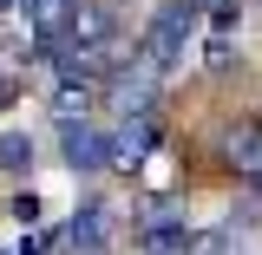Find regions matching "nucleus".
<instances>
[{"label": "nucleus", "instance_id": "f257e3e1", "mask_svg": "<svg viewBox=\"0 0 262 255\" xmlns=\"http://www.w3.org/2000/svg\"><path fill=\"white\" fill-rule=\"evenodd\" d=\"M210 0H164L158 7V20L144 27V46H138V65H151V72H170L177 65V53H184V39L196 33V13H203Z\"/></svg>", "mask_w": 262, "mask_h": 255}, {"label": "nucleus", "instance_id": "f03ea898", "mask_svg": "<svg viewBox=\"0 0 262 255\" xmlns=\"http://www.w3.org/2000/svg\"><path fill=\"white\" fill-rule=\"evenodd\" d=\"M72 7H79V0H20V13H27V27H33V39H39V53H53V46L66 39Z\"/></svg>", "mask_w": 262, "mask_h": 255}, {"label": "nucleus", "instance_id": "7ed1b4c3", "mask_svg": "<svg viewBox=\"0 0 262 255\" xmlns=\"http://www.w3.org/2000/svg\"><path fill=\"white\" fill-rule=\"evenodd\" d=\"M98 105V72H59V92H53V111H59L66 125L79 118L85 125V111Z\"/></svg>", "mask_w": 262, "mask_h": 255}, {"label": "nucleus", "instance_id": "20e7f679", "mask_svg": "<svg viewBox=\"0 0 262 255\" xmlns=\"http://www.w3.org/2000/svg\"><path fill=\"white\" fill-rule=\"evenodd\" d=\"M66 164H72V170H105V164H112V137L98 125H72L66 131Z\"/></svg>", "mask_w": 262, "mask_h": 255}, {"label": "nucleus", "instance_id": "39448f33", "mask_svg": "<svg viewBox=\"0 0 262 255\" xmlns=\"http://www.w3.org/2000/svg\"><path fill=\"white\" fill-rule=\"evenodd\" d=\"M66 242H72V255H105V242H112V216H105V203H85V210L72 216V229H66Z\"/></svg>", "mask_w": 262, "mask_h": 255}, {"label": "nucleus", "instance_id": "423d86ee", "mask_svg": "<svg viewBox=\"0 0 262 255\" xmlns=\"http://www.w3.org/2000/svg\"><path fill=\"white\" fill-rule=\"evenodd\" d=\"M151 144H158V118H151V111H144V118H125L118 137H112V164H144Z\"/></svg>", "mask_w": 262, "mask_h": 255}, {"label": "nucleus", "instance_id": "0eeeda50", "mask_svg": "<svg viewBox=\"0 0 262 255\" xmlns=\"http://www.w3.org/2000/svg\"><path fill=\"white\" fill-rule=\"evenodd\" d=\"M223 157L236 164V177L262 183V131H256V125H236V131L223 137Z\"/></svg>", "mask_w": 262, "mask_h": 255}, {"label": "nucleus", "instance_id": "6e6552de", "mask_svg": "<svg viewBox=\"0 0 262 255\" xmlns=\"http://www.w3.org/2000/svg\"><path fill=\"white\" fill-rule=\"evenodd\" d=\"M53 242H59L53 229H27L20 242H7V249H0V255H53Z\"/></svg>", "mask_w": 262, "mask_h": 255}, {"label": "nucleus", "instance_id": "1a4fd4ad", "mask_svg": "<svg viewBox=\"0 0 262 255\" xmlns=\"http://www.w3.org/2000/svg\"><path fill=\"white\" fill-rule=\"evenodd\" d=\"M0 164H7V170H27V164H33V144H27V137H0Z\"/></svg>", "mask_w": 262, "mask_h": 255}, {"label": "nucleus", "instance_id": "9d476101", "mask_svg": "<svg viewBox=\"0 0 262 255\" xmlns=\"http://www.w3.org/2000/svg\"><path fill=\"white\" fill-rule=\"evenodd\" d=\"M13 216H20V223H33V216H39V196L20 190V196H13Z\"/></svg>", "mask_w": 262, "mask_h": 255}, {"label": "nucleus", "instance_id": "9b49d317", "mask_svg": "<svg viewBox=\"0 0 262 255\" xmlns=\"http://www.w3.org/2000/svg\"><path fill=\"white\" fill-rule=\"evenodd\" d=\"M13 92H20V85H13V72H7V65H0V111H7V105H13Z\"/></svg>", "mask_w": 262, "mask_h": 255}]
</instances>
